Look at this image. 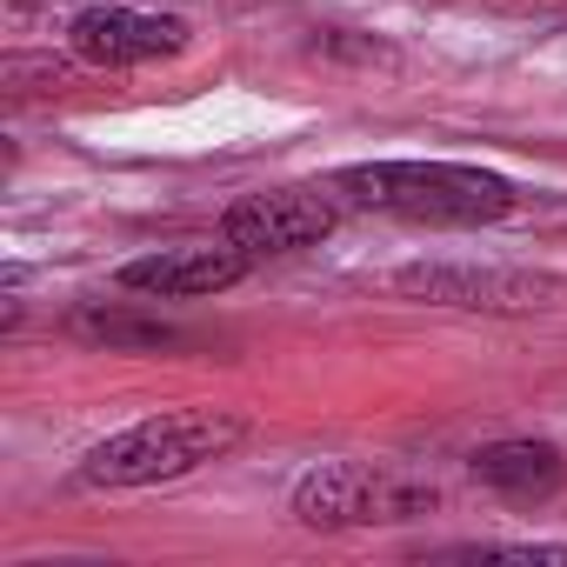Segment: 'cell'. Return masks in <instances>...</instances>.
<instances>
[{
  "mask_svg": "<svg viewBox=\"0 0 567 567\" xmlns=\"http://www.w3.org/2000/svg\"><path fill=\"white\" fill-rule=\"evenodd\" d=\"M334 187L354 207L401 214V220H421V227H494L520 200L501 174L461 167V161H361Z\"/></svg>",
  "mask_w": 567,
  "mask_h": 567,
  "instance_id": "6da1fadb",
  "label": "cell"
},
{
  "mask_svg": "<svg viewBox=\"0 0 567 567\" xmlns=\"http://www.w3.org/2000/svg\"><path fill=\"white\" fill-rule=\"evenodd\" d=\"M247 267H254V254L234 247V240H220V247H174V254L127 260L121 288L147 295V301H207V295H227Z\"/></svg>",
  "mask_w": 567,
  "mask_h": 567,
  "instance_id": "52a82bcc",
  "label": "cell"
},
{
  "mask_svg": "<svg viewBox=\"0 0 567 567\" xmlns=\"http://www.w3.org/2000/svg\"><path fill=\"white\" fill-rule=\"evenodd\" d=\"M441 494L427 481L361 467V461H321L295 487V520L301 527H374V520H421L434 514Z\"/></svg>",
  "mask_w": 567,
  "mask_h": 567,
  "instance_id": "3957f363",
  "label": "cell"
},
{
  "mask_svg": "<svg viewBox=\"0 0 567 567\" xmlns=\"http://www.w3.org/2000/svg\"><path fill=\"white\" fill-rule=\"evenodd\" d=\"M394 295L427 308H467V315H540L567 288L534 267H467V260H421L394 274Z\"/></svg>",
  "mask_w": 567,
  "mask_h": 567,
  "instance_id": "277c9868",
  "label": "cell"
},
{
  "mask_svg": "<svg viewBox=\"0 0 567 567\" xmlns=\"http://www.w3.org/2000/svg\"><path fill=\"white\" fill-rule=\"evenodd\" d=\"M467 467H474L481 487H494V494H507V501H547V494L567 481V461H560L554 441H494V447H481Z\"/></svg>",
  "mask_w": 567,
  "mask_h": 567,
  "instance_id": "ba28073f",
  "label": "cell"
},
{
  "mask_svg": "<svg viewBox=\"0 0 567 567\" xmlns=\"http://www.w3.org/2000/svg\"><path fill=\"white\" fill-rule=\"evenodd\" d=\"M341 227V200L321 194V187H267V194H247L220 214V240L247 247L254 260L260 254H295V247H315Z\"/></svg>",
  "mask_w": 567,
  "mask_h": 567,
  "instance_id": "5b68a950",
  "label": "cell"
},
{
  "mask_svg": "<svg viewBox=\"0 0 567 567\" xmlns=\"http://www.w3.org/2000/svg\"><path fill=\"white\" fill-rule=\"evenodd\" d=\"M447 560H514V567H567V547H447Z\"/></svg>",
  "mask_w": 567,
  "mask_h": 567,
  "instance_id": "30bf717a",
  "label": "cell"
},
{
  "mask_svg": "<svg viewBox=\"0 0 567 567\" xmlns=\"http://www.w3.org/2000/svg\"><path fill=\"white\" fill-rule=\"evenodd\" d=\"M247 441V421L227 408H181V414H154L134 421L121 434H107L87 461H81V487H154V481H181L220 454H234Z\"/></svg>",
  "mask_w": 567,
  "mask_h": 567,
  "instance_id": "7a4b0ae2",
  "label": "cell"
},
{
  "mask_svg": "<svg viewBox=\"0 0 567 567\" xmlns=\"http://www.w3.org/2000/svg\"><path fill=\"white\" fill-rule=\"evenodd\" d=\"M68 48L87 68H141V61H174L187 48V21L174 14H141V8H87L68 28Z\"/></svg>",
  "mask_w": 567,
  "mask_h": 567,
  "instance_id": "8992f818",
  "label": "cell"
},
{
  "mask_svg": "<svg viewBox=\"0 0 567 567\" xmlns=\"http://www.w3.org/2000/svg\"><path fill=\"white\" fill-rule=\"evenodd\" d=\"M74 334L81 341H107V348H174L181 341V328L141 321V315H121V308H81L74 315Z\"/></svg>",
  "mask_w": 567,
  "mask_h": 567,
  "instance_id": "9c48e42d",
  "label": "cell"
}]
</instances>
